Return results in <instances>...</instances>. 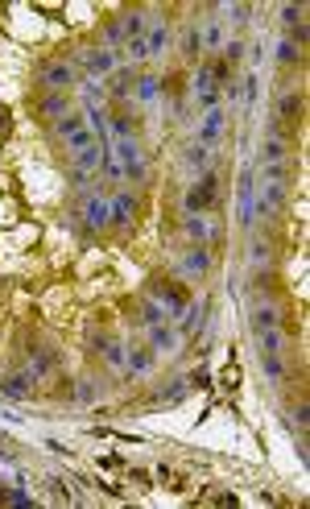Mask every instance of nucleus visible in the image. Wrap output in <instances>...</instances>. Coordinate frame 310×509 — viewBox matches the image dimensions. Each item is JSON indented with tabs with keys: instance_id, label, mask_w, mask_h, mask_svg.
Returning <instances> with one entry per match:
<instances>
[{
	"instance_id": "1",
	"label": "nucleus",
	"mask_w": 310,
	"mask_h": 509,
	"mask_svg": "<svg viewBox=\"0 0 310 509\" xmlns=\"http://www.w3.org/2000/svg\"><path fill=\"white\" fill-rule=\"evenodd\" d=\"M38 83H42L46 92H67V96H71V87L79 83V67H74L71 58H50V62H42V71H38Z\"/></svg>"
},
{
	"instance_id": "2",
	"label": "nucleus",
	"mask_w": 310,
	"mask_h": 509,
	"mask_svg": "<svg viewBox=\"0 0 310 509\" xmlns=\"http://www.w3.org/2000/svg\"><path fill=\"white\" fill-rule=\"evenodd\" d=\"M153 298H157V307H166V315H182L191 307V290L182 282H174V278H157L153 282Z\"/></svg>"
},
{
	"instance_id": "3",
	"label": "nucleus",
	"mask_w": 310,
	"mask_h": 509,
	"mask_svg": "<svg viewBox=\"0 0 310 509\" xmlns=\"http://www.w3.org/2000/svg\"><path fill=\"white\" fill-rule=\"evenodd\" d=\"M74 67H79L83 75H92V79H108V75L120 67V58H116V50L92 46V50H83V54L74 58Z\"/></svg>"
},
{
	"instance_id": "4",
	"label": "nucleus",
	"mask_w": 310,
	"mask_h": 509,
	"mask_svg": "<svg viewBox=\"0 0 310 509\" xmlns=\"http://www.w3.org/2000/svg\"><path fill=\"white\" fill-rule=\"evenodd\" d=\"M104 158H108V146H92V149H83V153H71V178L79 187H87L92 174H99Z\"/></svg>"
},
{
	"instance_id": "5",
	"label": "nucleus",
	"mask_w": 310,
	"mask_h": 509,
	"mask_svg": "<svg viewBox=\"0 0 310 509\" xmlns=\"http://www.w3.org/2000/svg\"><path fill=\"white\" fill-rule=\"evenodd\" d=\"M83 224L87 228H104V224H112V207H108V191H96L83 199Z\"/></svg>"
},
{
	"instance_id": "6",
	"label": "nucleus",
	"mask_w": 310,
	"mask_h": 509,
	"mask_svg": "<svg viewBox=\"0 0 310 509\" xmlns=\"http://www.w3.org/2000/svg\"><path fill=\"white\" fill-rule=\"evenodd\" d=\"M182 203H187V212H191V216H203V212L215 203V178H211V174H203L191 191H187V199H182Z\"/></svg>"
},
{
	"instance_id": "7",
	"label": "nucleus",
	"mask_w": 310,
	"mask_h": 509,
	"mask_svg": "<svg viewBox=\"0 0 310 509\" xmlns=\"http://www.w3.org/2000/svg\"><path fill=\"white\" fill-rule=\"evenodd\" d=\"M116 158H120V166H124V174H128L133 182H145V158H141V149H137V141H120Z\"/></svg>"
},
{
	"instance_id": "8",
	"label": "nucleus",
	"mask_w": 310,
	"mask_h": 509,
	"mask_svg": "<svg viewBox=\"0 0 310 509\" xmlns=\"http://www.w3.org/2000/svg\"><path fill=\"white\" fill-rule=\"evenodd\" d=\"M286 162V141H282V124L273 121V128L261 141V166H282Z\"/></svg>"
},
{
	"instance_id": "9",
	"label": "nucleus",
	"mask_w": 310,
	"mask_h": 509,
	"mask_svg": "<svg viewBox=\"0 0 310 509\" xmlns=\"http://www.w3.org/2000/svg\"><path fill=\"white\" fill-rule=\"evenodd\" d=\"M302 112H306V99H302V92H286V96H282V104H277V124H282V128H289V124L302 121Z\"/></svg>"
},
{
	"instance_id": "10",
	"label": "nucleus",
	"mask_w": 310,
	"mask_h": 509,
	"mask_svg": "<svg viewBox=\"0 0 310 509\" xmlns=\"http://www.w3.org/2000/svg\"><path fill=\"white\" fill-rule=\"evenodd\" d=\"M38 112H42V116H46L50 124H54V121H62V116L71 112V96H67V92H46V96L38 99Z\"/></svg>"
},
{
	"instance_id": "11",
	"label": "nucleus",
	"mask_w": 310,
	"mask_h": 509,
	"mask_svg": "<svg viewBox=\"0 0 310 509\" xmlns=\"http://www.w3.org/2000/svg\"><path fill=\"white\" fill-rule=\"evenodd\" d=\"M112 224H133V216H137V195L133 191H112Z\"/></svg>"
},
{
	"instance_id": "12",
	"label": "nucleus",
	"mask_w": 310,
	"mask_h": 509,
	"mask_svg": "<svg viewBox=\"0 0 310 509\" xmlns=\"http://www.w3.org/2000/svg\"><path fill=\"white\" fill-rule=\"evenodd\" d=\"M157 83H162L157 92H166V96L174 99V104H178V99L187 96V87H191V75H187V71H170V75H162Z\"/></svg>"
},
{
	"instance_id": "13",
	"label": "nucleus",
	"mask_w": 310,
	"mask_h": 509,
	"mask_svg": "<svg viewBox=\"0 0 310 509\" xmlns=\"http://www.w3.org/2000/svg\"><path fill=\"white\" fill-rule=\"evenodd\" d=\"M219 137H223V112L215 108V112H207V116H203V128H199V146L211 149Z\"/></svg>"
},
{
	"instance_id": "14",
	"label": "nucleus",
	"mask_w": 310,
	"mask_h": 509,
	"mask_svg": "<svg viewBox=\"0 0 310 509\" xmlns=\"http://www.w3.org/2000/svg\"><path fill=\"white\" fill-rule=\"evenodd\" d=\"M174 344H178V336H174L170 323H153V327H149V348H153V352H174Z\"/></svg>"
},
{
	"instance_id": "15",
	"label": "nucleus",
	"mask_w": 310,
	"mask_h": 509,
	"mask_svg": "<svg viewBox=\"0 0 310 509\" xmlns=\"http://www.w3.org/2000/svg\"><path fill=\"white\" fill-rule=\"evenodd\" d=\"M108 79H112V96H116V99H128V96H133V87H137V75H133V67H116Z\"/></svg>"
},
{
	"instance_id": "16",
	"label": "nucleus",
	"mask_w": 310,
	"mask_h": 509,
	"mask_svg": "<svg viewBox=\"0 0 310 509\" xmlns=\"http://www.w3.org/2000/svg\"><path fill=\"white\" fill-rule=\"evenodd\" d=\"M120 21H124V42H133V38H145V33H149V21H145V13H141V9L124 13Z\"/></svg>"
},
{
	"instance_id": "17",
	"label": "nucleus",
	"mask_w": 310,
	"mask_h": 509,
	"mask_svg": "<svg viewBox=\"0 0 310 509\" xmlns=\"http://www.w3.org/2000/svg\"><path fill=\"white\" fill-rule=\"evenodd\" d=\"M145 46H149V58H153V54H162V50H170V25H149Z\"/></svg>"
},
{
	"instance_id": "18",
	"label": "nucleus",
	"mask_w": 310,
	"mask_h": 509,
	"mask_svg": "<svg viewBox=\"0 0 310 509\" xmlns=\"http://www.w3.org/2000/svg\"><path fill=\"white\" fill-rule=\"evenodd\" d=\"M62 141H67V153H83V149L99 146L96 128H79V133H71V137H62Z\"/></svg>"
},
{
	"instance_id": "19",
	"label": "nucleus",
	"mask_w": 310,
	"mask_h": 509,
	"mask_svg": "<svg viewBox=\"0 0 310 509\" xmlns=\"http://www.w3.org/2000/svg\"><path fill=\"white\" fill-rule=\"evenodd\" d=\"M124 42V21L120 17H104V50H116Z\"/></svg>"
},
{
	"instance_id": "20",
	"label": "nucleus",
	"mask_w": 310,
	"mask_h": 509,
	"mask_svg": "<svg viewBox=\"0 0 310 509\" xmlns=\"http://www.w3.org/2000/svg\"><path fill=\"white\" fill-rule=\"evenodd\" d=\"M79 128H87V116H83V112H67L62 121H54V133H58V137H71Z\"/></svg>"
},
{
	"instance_id": "21",
	"label": "nucleus",
	"mask_w": 310,
	"mask_h": 509,
	"mask_svg": "<svg viewBox=\"0 0 310 509\" xmlns=\"http://www.w3.org/2000/svg\"><path fill=\"white\" fill-rule=\"evenodd\" d=\"M207 266H211V257H207V248H203V244L191 248V253H187V261H182L187 273H207Z\"/></svg>"
},
{
	"instance_id": "22",
	"label": "nucleus",
	"mask_w": 310,
	"mask_h": 509,
	"mask_svg": "<svg viewBox=\"0 0 310 509\" xmlns=\"http://www.w3.org/2000/svg\"><path fill=\"white\" fill-rule=\"evenodd\" d=\"M157 87H162V83H157V75H141L133 92H137V99H145V104H149V99H157V96H162Z\"/></svg>"
},
{
	"instance_id": "23",
	"label": "nucleus",
	"mask_w": 310,
	"mask_h": 509,
	"mask_svg": "<svg viewBox=\"0 0 310 509\" xmlns=\"http://www.w3.org/2000/svg\"><path fill=\"white\" fill-rule=\"evenodd\" d=\"M199 50H203V33H199V25H187V33H182V54H187V58H199Z\"/></svg>"
},
{
	"instance_id": "24",
	"label": "nucleus",
	"mask_w": 310,
	"mask_h": 509,
	"mask_svg": "<svg viewBox=\"0 0 310 509\" xmlns=\"http://www.w3.org/2000/svg\"><path fill=\"white\" fill-rule=\"evenodd\" d=\"M137 116H128V112H116V121H112V133H116L120 141H128V137H133V133H137Z\"/></svg>"
},
{
	"instance_id": "25",
	"label": "nucleus",
	"mask_w": 310,
	"mask_h": 509,
	"mask_svg": "<svg viewBox=\"0 0 310 509\" xmlns=\"http://www.w3.org/2000/svg\"><path fill=\"white\" fill-rule=\"evenodd\" d=\"M207 153H211V149H207V146H199V141H194V146L187 149V166H191L194 174H207Z\"/></svg>"
},
{
	"instance_id": "26",
	"label": "nucleus",
	"mask_w": 310,
	"mask_h": 509,
	"mask_svg": "<svg viewBox=\"0 0 310 509\" xmlns=\"http://www.w3.org/2000/svg\"><path fill=\"white\" fill-rule=\"evenodd\" d=\"M282 21H286V29L302 25L306 21V9H302V4H282Z\"/></svg>"
},
{
	"instance_id": "27",
	"label": "nucleus",
	"mask_w": 310,
	"mask_h": 509,
	"mask_svg": "<svg viewBox=\"0 0 310 509\" xmlns=\"http://www.w3.org/2000/svg\"><path fill=\"white\" fill-rule=\"evenodd\" d=\"M257 339H261V352H282V336H277V327L257 332Z\"/></svg>"
},
{
	"instance_id": "28",
	"label": "nucleus",
	"mask_w": 310,
	"mask_h": 509,
	"mask_svg": "<svg viewBox=\"0 0 310 509\" xmlns=\"http://www.w3.org/2000/svg\"><path fill=\"white\" fill-rule=\"evenodd\" d=\"M253 323H257V332H265V327H277V311H273V307H257Z\"/></svg>"
},
{
	"instance_id": "29",
	"label": "nucleus",
	"mask_w": 310,
	"mask_h": 509,
	"mask_svg": "<svg viewBox=\"0 0 310 509\" xmlns=\"http://www.w3.org/2000/svg\"><path fill=\"white\" fill-rule=\"evenodd\" d=\"M187 236H191V241H207V224H203V216H191L187 219Z\"/></svg>"
},
{
	"instance_id": "30",
	"label": "nucleus",
	"mask_w": 310,
	"mask_h": 509,
	"mask_svg": "<svg viewBox=\"0 0 310 509\" xmlns=\"http://www.w3.org/2000/svg\"><path fill=\"white\" fill-rule=\"evenodd\" d=\"M145 58H149L145 38H133V42H128V67H133V62H145Z\"/></svg>"
},
{
	"instance_id": "31",
	"label": "nucleus",
	"mask_w": 310,
	"mask_h": 509,
	"mask_svg": "<svg viewBox=\"0 0 310 509\" xmlns=\"http://www.w3.org/2000/svg\"><path fill=\"white\" fill-rule=\"evenodd\" d=\"M219 92H223V87H207V92H199V108H203V112H215V108H219Z\"/></svg>"
},
{
	"instance_id": "32",
	"label": "nucleus",
	"mask_w": 310,
	"mask_h": 509,
	"mask_svg": "<svg viewBox=\"0 0 310 509\" xmlns=\"http://www.w3.org/2000/svg\"><path fill=\"white\" fill-rule=\"evenodd\" d=\"M29 377H13V381H9V385H4V393H9V398H29Z\"/></svg>"
},
{
	"instance_id": "33",
	"label": "nucleus",
	"mask_w": 310,
	"mask_h": 509,
	"mask_svg": "<svg viewBox=\"0 0 310 509\" xmlns=\"http://www.w3.org/2000/svg\"><path fill=\"white\" fill-rule=\"evenodd\" d=\"M261 364H265V373H269L273 381L282 377V361H277V352H265V356H261Z\"/></svg>"
},
{
	"instance_id": "34",
	"label": "nucleus",
	"mask_w": 310,
	"mask_h": 509,
	"mask_svg": "<svg viewBox=\"0 0 310 509\" xmlns=\"http://www.w3.org/2000/svg\"><path fill=\"white\" fill-rule=\"evenodd\" d=\"M240 54H244V46H240L236 38H232V42L223 46V62H228V67H236V62H240Z\"/></svg>"
},
{
	"instance_id": "35",
	"label": "nucleus",
	"mask_w": 310,
	"mask_h": 509,
	"mask_svg": "<svg viewBox=\"0 0 310 509\" xmlns=\"http://www.w3.org/2000/svg\"><path fill=\"white\" fill-rule=\"evenodd\" d=\"M261 178H265V182H277V187H282V178H286V166H261Z\"/></svg>"
},
{
	"instance_id": "36",
	"label": "nucleus",
	"mask_w": 310,
	"mask_h": 509,
	"mask_svg": "<svg viewBox=\"0 0 310 509\" xmlns=\"http://www.w3.org/2000/svg\"><path fill=\"white\" fill-rule=\"evenodd\" d=\"M203 42H207V46H219V42H223V29H219V21H211V25H207Z\"/></svg>"
},
{
	"instance_id": "37",
	"label": "nucleus",
	"mask_w": 310,
	"mask_h": 509,
	"mask_svg": "<svg viewBox=\"0 0 310 509\" xmlns=\"http://www.w3.org/2000/svg\"><path fill=\"white\" fill-rule=\"evenodd\" d=\"M149 356H153V348H137V352H133V368H137V373L149 368Z\"/></svg>"
},
{
	"instance_id": "38",
	"label": "nucleus",
	"mask_w": 310,
	"mask_h": 509,
	"mask_svg": "<svg viewBox=\"0 0 310 509\" xmlns=\"http://www.w3.org/2000/svg\"><path fill=\"white\" fill-rule=\"evenodd\" d=\"M99 170H104L108 178H124V166H120L116 158H104V166H99Z\"/></svg>"
},
{
	"instance_id": "39",
	"label": "nucleus",
	"mask_w": 310,
	"mask_h": 509,
	"mask_svg": "<svg viewBox=\"0 0 310 509\" xmlns=\"http://www.w3.org/2000/svg\"><path fill=\"white\" fill-rule=\"evenodd\" d=\"M277 58H282V62H298V46H294V42H282Z\"/></svg>"
},
{
	"instance_id": "40",
	"label": "nucleus",
	"mask_w": 310,
	"mask_h": 509,
	"mask_svg": "<svg viewBox=\"0 0 310 509\" xmlns=\"http://www.w3.org/2000/svg\"><path fill=\"white\" fill-rule=\"evenodd\" d=\"M9 128H13V112H9V108L0 104V141L9 137Z\"/></svg>"
}]
</instances>
